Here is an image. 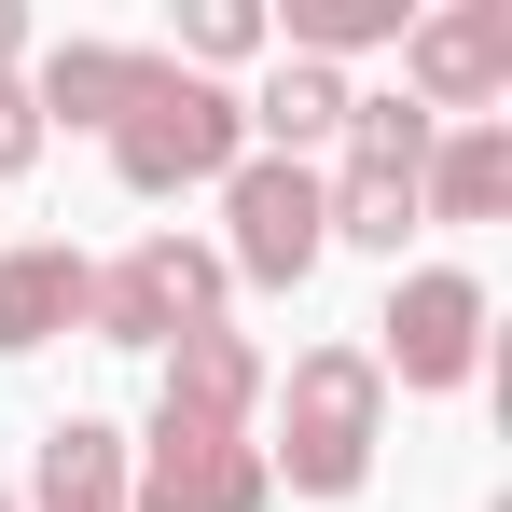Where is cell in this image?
Segmentation results:
<instances>
[{"instance_id":"cell-1","label":"cell","mask_w":512,"mask_h":512,"mask_svg":"<svg viewBox=\"0 0 512 512\" xmlns=\"http://www.w3.org/2000/svg\"><path fill=\"white\" fill-rule=\"evenodd\" d=\"M277 416H291V443L263 457V485H291V499H360V471H374V416H388L374 346H305Z\"/></svg>"},{"instance_id":"cell-2","label":"cell","mask_w":512,"mask_h":512,"mask_svg":"<svg viewBox=\"0 0 512 512\" xmlns=\"http://www.w3.org/2000/svg\"><path fill=\"white\" fill-rule=\"evenodd\" d=\"M111 167H125V194H194V180H236V167H250V111L208 84V70H153V97L111 125Z\"/></svg>"},{"instance_id":"cell-3","label":"cell","mask_w":512,"mask_h":512,"mask_svg":"<svg viewBox=\"0 0 512 512\" xmlns=\"http://www.w3.org/2000/svg\"><path fill=\"white\" fill-rule=\"evenodd\" d=\"M416 167H429V111L416 97H346V180H319V222L346 250H388L416 236Z\"/></svg>"},{"instance_id":"cell-4","label":"cell","mask_w":512,"mask_h":512,"mask_svg":"<svg viewBox=\"0 0 512 512\" xmlns=\"http://www.w3.org/2000/svg\"><path fill=\"white\" fill-rule=\"evenodd\" d=\"M208 319H222V250H194V236H139L84 291L97 346H180V333H208Z\"/></svg>"},{"instance_id":"cell-5","label":"cell","mask_w":512,"mask_h":512,"mask_svg":"<svg viewBox=\"0 0 512 512\" xmlns=\"http://www.w3.org/2000/svg\"><path fill=\"white\" fill-rule=\"evenodd\" d=\"M222 208H236V250H222V277H263V291H305V277H319L333 222H319V180L291 167V153H250V167L222 180Z\"/></svg>"},{"instance_id":"cell-6","label":"cell","mask_w":512,"mask_h":512,"mask_svg":"<svg viewBox=\"0 0 512 512\" xmlns=\"http://www.w3.org/2000/svg\"><path fill=\"white\" fill-rule=\"evenodd\" d=\"M374 374H402V388H471V360H485V277H457V263H429L388 291V319H374Z\"/></svg>"},{"instance_id":"cell-7","label":"cell","mask_w":512,"mask_h":512,"mask_svg":"<svg viewBox=\"0 0 512 512\" xmlns=\"http://www.w3.org/2000/svg\"><path fill=\"white\" fill-rule=\"evenodd\" d=\"M499 84H512V0L402 14V97H416V111H485Z\"/></svg>"},{"instance_id":"cell-8","label":"cell","mask_w":512,"mask_h":512,"mask_svg":"<svg viewBox=\"0 0 512 512\" xmlns=\"http://www.w3.org/2000/svg\"><path fill=\"white\" fill-rule=\"evenodd\" d=\"M263 443L250 429H167L153 416V471L125 485V512H263Z\"/></svg>"},{"instance_id":"cell-9","label":"cell","mask_w":512,"mask_h":512,"mask_svg":"<svg viewBox=\"0 0 512 512\" xmlns=\"http://www.w3.org/2000/svg\"><path fill=\"white\" fill-rule=\"evenodd\" d=\"M250 402H263V346H250V333L208 319V333L167 346V402H153L167 429H250Z\"/></svg>"},{"instance_id":"cell-10","label":"cell","mask_w":512,"mask_h":512,"mask_svg":"<svg viewBox=\"0 0 512 512\" xmlns=\"http://www.w3.org/2000/svg\"><path fill=\"white\" fill-rule=\"evenodd\" d=\"M97 263L70 250V236H42V250H0V360H28V346H56L70 319H84Z\"/></svg>"},{"instance_id":"cell-11","label":"cell","mask_w":512,"mask_h":512,"mask_svg":"<svg viewBox=\"0 0 512 512\" xmlns=\"http://www.w3.org/2000/svg\"><path fill=\"white\" fill-rule=\"evenodd\" d=\"M153 70H167V56H139V42H56V56H42V84H28V111H70V125H125V111L153 97Z\"/></svg>"},{"instance_id":"cell-12","label":"cell","mask_w":512,"mask_h":512,"mask_svg":"<svg viewBox=\"0 0 512 512\" xmlns=\"http://www.w3.org/2000/svg\"><path fill=\"white\" fill-rule=\"evenodd\" d=\"M512 208V125H457L416 167V222H499Z\"/></svg>"},{"instance_id":"cell-13","label":"cell","mask_w":512,"mask_h":512,"mask_svg":"<svg viewBox=\"0 0 512 512\" xmlns=\"http://www.w3.org/2000/svg\"><path fill=\"white\" fill-rule=\"evenodd\" d=\"M28 512H125V443L97 416H56L42 429V471H28Z\"/></svg>"},{"instance_id":"cell-14","label":"cell","mask_w":512,"mask_h":512,"mask_svg":"<svg viewBox=\"0 0 512 512\" xmlns=\"http://www.w3.org/2000/svg\"><path fill=\"white\" fill-rule=\"evenodd\" d=\"M236 111L263 125V153H291V167H305V139H333V125H346V70H319V56H277V84L236 97Z\"/></svg>"},{"instance_id":"cell-15","label":"cell","mask_w":512,"mask_h":512,"mask_svg":"<svg viewBox=\"0 0 512 512\" xmlns=\"http://www.w3.org/2000/svg\"><path fill=\"white\" fill-rule=\"evenodd\" d=\"M360 42H402V0H291V56H360Z\"/></svg>"},{"instance_id":"cell-16","label":"cell","mask_w":512,"mask_h":512,"mask_svg":"<svg viewBox=\"0 0 512 512\" xmlns=\"http://www.w3.org/2000/svg\"><path fill=\"white\" fill-rule=\"evenodd\" d=\"M250 42H263V0H194V14H180V56H250Z\"/></svg>"},{"instance_id":"cell-17","label":"cell","mask_w":512,"mask_h":512,"mask_svg":"<svg viewBox=\"0 0 512 512\" xmlns=\"http://www.w3.org/2000/svg\"><path fill=\"white\" fill-rule=\"evenodd\" d=\"M28 153H42V111H28V84H14V70H0V180L28 167Z\"/></svg>"},{"instance_id":"cell-18","label":"cell","mask_w":512,"mask_h":512,"mask_svg":"<svg viewBox=\"0 0 512 512\" xmlns=\"http://www.w3.org/2000/svg\"><path fill=\"white\" fill-rule=\"evenodd\" d=\"M14 56H28V14H14V0H0V70H14Z\"/></svg>"},{"instance_id":"cell-19","label":"cell","mask_w":512,"mask_h":512,"mask_svg":"<svg viewBox=\"0 0 512 512\" xmlns=\"http://www.w3.org/2000/svg\"><path fill=\"white\" fill-rule=\"evenodd\" d=\"M0 512H14V499H0Z\"/></svg>"}]
</instances>
